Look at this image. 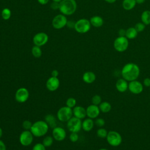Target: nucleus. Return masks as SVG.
I'll use <instances>...</instances> for the list:
<instances>
[{
	"mask_svg": "<svg viewBox=\"0 0 150 150\" xmlns=\"http://www.w3.org/2000/svg\"><path fill=\"white\" fill-rule=\"evenodd\" d=\"M145 0H135L136 1V3L138 4H143L144 2H145Z\"/></svg>",
	"mask_w": 150,
	"mask_h": 150,
	"instance_id": "nucleus-44",
	"label": "nucleus"
},
{
	"mask_svg": "<svg viewBox=\"0 0 150 150\" xmlns=\"http://www.w3.org/2000/svg\"><path fill=\"white\" fill-rule=\"evenodd\" d=\"M138 35V32L136 30L134 27H129L126 30L125 37L128 39H134Z\"/></svg>",
	"mask_w": 150,
	"mask_h": 150,
	"instance_id": "nucleus-23",
	"label": "nucleus"
},
{
	"mask_svg": "<svg viewBox=\"0 0 150 150\" xmlns=\"http://www.w3.org/2000/svg\"><path fill=\"white\" fill-rule=\"evenodd\" d=\"M29 96V93L28 89L25 87H21L16 91L15 98L17 102L23 103L28 100Z\"/></svg>",
	"mask_w": 150,
	"mask_h": 150,
	"instance_id": "nucleus-11",
	"label": "nucleus"
},
{
	"mask_svg": "<svg viewBox=\"0 0 150 150\" xmlns=\"http://www.w3.org/2000/svg\"><path fill=\"white\" fill-rule=\"evenodd\" d=\"M108 134L107 131L103 128H100L97 131V135L100 138H106Z\"/></svg>",
	"mask_w": 150,
	"mask_h": 150,
	"instance_id": "nucleus-30",
	"label": "nucleus"
},
{
	"mask_svg": "<svg viewBox=\"0 0 150 150\" xmlns=\"http://www.w3.org/2000/svg\"><path fill=\"white\" fill-rule=\"evenodd\" d=\"M0 150H6V148L5 143L1 139H0Z\"/></svg>",
	"mask_w": 150,
	"mask_h": 150,
	"instance_id": "nucleus-41",
	"label": "nucleus"
},
{
	"mask_svg": "<svg viewBox=\"0 0 150 150\" xmlns=\"http://www.w3.org/2000/svg\"><path fill=\"white\" fill-rule=\"evenodd\" d=\"M45 121L47 124L52 128H54L56 127V121L54 117L52 114H47L45 117Z\"/></svg>",
	"mask_w": 150,
	"mask_h": 150,
	"instance_id": "nucleus-26",
	"label": "nucleus"
},
{
	"mask_svg": "<svg viewBox=\"0 0 150 150\" xmlns=\"http://www.w3.org/2000/svg\"><path fill=\"white\" fill-rule=\"evenodd\" d=\"M2 134H3V131H2V128L0 127V138L2 137Z\"/></svg>",
	"mask_w": 150,
	"mask_h": 150,
	"instance_id": "nucleus-46",
	"label": "nucleus"
},
{
	"mask_svg": "<svg viewBox=\"0 0 150 150\" xmlns=\"http://www.w3.org/2000/svg\"><path fill=\"white\" fill-rule=\"evenodd\" d=\"M128 90L132 94H139L142 92L144 86L140 81L135 80L129 82Z\"/></svg>",
	"mask_w": 150,
	"mask_h": 150,
	"instance_id": "nucleus-13",
	"label": "nucleus"
},
{
	"mask_svg": "<svg viewBox=\"0 0 150 150\" xmlns=\"http://www.w3.org/2000/svg\"><path fill=\"white\" fill-rule=\"evenodd\" d=\"M73 114L76 118L80 120L83 119L87 116L86 109L80 105H76L73 109Z\"/></svg>",
	"mask_w": 150,
	"mask_h": 150,
	"instance_id": "nucleus-17",
	"label": "nucleus"
},
{
	"mask_svg": "<svg viewBox=\"0 0 150 150\" xmlns=\"http://www.w3.org/2000/svg\"><path fill=\"white\" fill-rule=\"evenodd\" d=\"M91 25L89 20L82 18L75 22L74 28L76 31L79 33H86L90 30Z\"/></svg>",
	"mask_w": 150,
	"mask_h": 150,
	"instance_id": "nucleus-4",
	"label": "nucleus"
},
{
	"mask_svg": "<svg viewBox=\"0 0 150 150\" xmlns=\"http://www.w3.org/2000/svg\"><path fill=\"white\" fill-rule=\"evenodd\" d=\"M67 23V19L63 14H59L54 16L52 21V26L56 29L63 28Z\"/></svg>",
	"mask_w": 150,
	"mask_h": 150,
	"instance_id": "nucleus-9",
	"label": "nucleus"
},
{
	"mask_svg": "<svg viewBox=\"0 0 150 150\" xmlns=\"http://www.w3.org/2000/svg\"><path fill=\"white\" fill-rule=\"evenodd\" d=\"M11 11L8 8H4L1 12V16L2 19L5 21L9 19L11 16Z\"/></svg>",
	"mask_w": 150,
	"mask_h": 150,
	"instance_id": "nucleus-28",
	"label": "nucleus"
},
{
	"mask_svg": "<svg viewBox=\"0 0 150 150\" xmlns=\"http://www.w3.org/2000/svg\"><path fill=\"white\" fill-rule=\"evenodd\" d=\"M105 120L102 118H96L95 122H94V124L98 127H103L104 125H105Z\"/></svg>",
	"mask_w": 150,
	"mask_h": 150,
	"instance_id": "nucleus-34",
	"label": "nucleus"
},
{
	"mask_svg": "<svg viewBox=\"0 0 150 150\" xmlns=\"http://www.w3.org/2000/svg\"><path fill=\"white\" fill-rule=\"evenodd\" d=\"M140 74L139 66L134 63L125 64L121 70V76L127 81L137 80Z\"/></svg>",
	"mask_w": 150,
	"mask_h": 150,
	"instance_id": "nucleus-1",
	"label": "nucleus"
},
{
	"mask_svg": "<svg viewBox=\"0 0 150 150\" xmlns=\"http://www.w3.org/2000/svg\"><path fill=\"white\" fill-rule=\"evenodd\" d=\"M52 136L55 140L61 141L65 139L66 137V132L62 127H56L53 128Z\"/></svg>",
	"mask_w": 150,
	"mask_h": 150,
	"instance_id": "nucleus-14",
	"label": "nucleus"
},
{
	"mask_svg": "<svg viewBox=\"0 0 150 150\" xmlns=\"http://www.w3.org/2000/svg\"><path fill=\"white\" fill-rule=\"evenodd\" d=\"M115 88L120 93H124L128 89V81L124 79H119L115 83Z\"/></svg>",
	"mask_w": 150,
	"mask_h": 150,
	"instance_id": "nucleus-18",
	"label": "nucleus"
},
{
	"mask_svg": "<svg viewBox=\"0 0 150 150\" xmlns=\"http://www.w3.org/2000/svg\"><path fill=\"white\" fill-rule=\"evenodd\" d=\"M19 142L23 146L30 145L33 140V135L30 130L23 131L19 135Z\"/></svg>",
	"mask_w": 150,
	"mask_h": 150,
	"instance_id": "nucleus-10",
	"label": "nucleus"
},
{
	"mask_svg": "<svg viewBox=\"0 0 150 150\" xmlns=\"http://www.w3.org/2000/svg\"><path fill=\"white\" fill-rule=\"evenodd\" d=\"M69 139L72 142H75L79 139L77 132H71L69 136Z\"/></svg>",
	"mask_w": 150,
	"mask_h": 150,
	"instance_id": "nucleus-36",
	"label": "nucleus"
},
{
	"mask_svg": "<svg viewBox=\"0 0 150 150\" xmlns=\"http://www.w3.org/2000/svg\"><path fill=\"white\" fill-rule=\"evenodd\" d=\"M46 87L50 91L56 90L60 86V81L57 77H51L49 78L46 81Z\"/></svg>",
	"mask_w": 150,
	"mask_h": 150,
	"instance_id": "nucleus-16",
	"label": "nucleus"
},
{
	"mask_svg": "<svg viewBox=\"0 0 150 150\" xmlns=\"http://www.w3.org/2000/svg\"><path fill=\"white\" fill-rule=\"evenodd\" d=\"M102 99L100 96L98 95V94H96L94 96H93L92 98H91V102L92 104L94 105H99L101 103Z\"/></svg>",
	"mask_w": 150,
	"mask_h": 150,
	"instance_id": "nucleus-32",
	"label": "nucleus"
},
{
	"mask_svg": "<svg viewBox=\"0 0 150 150\" xmlns=\"http://www.w3.org/2000/svg\"><path fill=\"white\" fill-rule=\"evenodd\" d=\"M49 40L48 35L45 32H39L33 38V42L35 45L42 46L45 45Z\"/></svg>",
	"mask_w": 150,
	"mask_h": 150,
	"instance_id": "nucleus-12",
	"label": "nucleus"
},
{
	"mask_svg": "<svg viewBox=\"0 0 150 150\" xmlns=\"http://www.w3.org/2000/svg\"><path fill=\"white\" fill-rule=\"evenodd\" d=\"M90 23L95 28H100L103 26L104 23L103 19L100 16H93L90 19Z\"/></svg>",
	"mask_w": 150,
	"mask_h": 150,
	"instance_id": "nucleus-21",
	"label": "nucleus"
},
{
	"mask_svg": "<svg viewBox=\"0 0 150 150\" xmlns=\"http://www.w3.org/2000/svg\"><path fill=\"white\" fill-rule=\"evenodd\" d=\"M135 0H123L122 6L126 11H130L136 5Z\"/></svg>",
	"mask_w": 150,
	"mask_h": 150,
	"instance_id": "nucleus-22",
	"label": "nucleus"
},
{
	"mask_svg": "<svg viewBox=\"0 0 150 150\" xmlns=\"http://www.w3.org/2000/svg\"><path fill=\"white\" fill-rule=\"evenodd\" d=\"M82 79L84 82H85L86 83L91 84V83H93L96 80V76L95 73H93V71H88L85 72L83 74Z\"/></svg>",
	"mask_w": 150,
	"mask_h": 150,
	"instance_id": "nucleus-19",
	"label": "nucleus"
},
{
	"mask_svg": "<svg viewBox=\"0 0 150 150\" xmlns=\"http://www.w3.org/2000/svg\"><path fill=\"white\" fill-rule=\"evenodd\" d=\"M59 9L64 15H71L77 9V2L75 0H62Z\"/></svg>",
	"mask_w": 150,
	"mask_h": 150,
	"instance_id": "nucleus-3",
	"label": "nucleus"
},
{
	"mask_svg": "<svg viewBox=\"0 0 150 150\" xmlns=\"http://www.w3.org/2000/svg\"><path fill=\"white\" fill-rule=\"evenodd\" d=\"M72 108L67 106L61 107L57 112V117L60 121L67 122L73 117Z\"/></svg>",
	"mask_w": 150,
	"mask_h": 150,
	"instance_id": "nucleus-6",
	"label": "nucleus"
},
{
	"mask_svg": "<svg viewBox=\"0 0 150 150\" xmlns=\"http://www.w3.org/2000/svg\"><path fill=\"white\" fill-rule=\"evenodd\" d=\"M114 47L118 52L125 51L128 47V39L125 36H118L114 41Z\"/></svg>",
	"mask_w": 150,
	"mask_h": 150,
	"instance_id": "nucleus-7",
	"label": "nucleus"
},
{
	"mask_svg": "<svg viewBox=\"0 0 150 150\" xmlns=\"http://www.w3.org/2000/svg\"><path fill=\"white\" fill-rule=\"evenodd\" d=\"M49 0H38V2L41 5H46L49 2Z\"/></svg>",
	"mask_w": 150,
	"mask_h": 150,
	"instance_id": "nucleus-43",
	"label": "nucleus"
},
{
	"mask_svg": "<svg viewBox=\"0 0 150 150\" xmlns=\"http://www.w3.org/2000/svg\"><path fill=\"white\" fill-rule=\"evenodd\" d=\"M134 28L138 32H141L145 29V25L142 22H138L135 24Z\"/></svg>",
	"mask_w": 150,
	"mask_h": 150,
	"instance_id": "nucleus-33",
	"label": "nucleus"
},
{
	"mask_svg": "<svg viewBox=\"0 0 150 150\" xmlns=\"http://www.w3.org/2000/svg\"><path fill=\"white\" fill-rule=\"evenodd\" d=\"M105 2H108V3H110V4H112V3H114L117 0H104Z\"/></svg>",
	"mask_w": 150,
	"mask_h": 150,
	"instance_id": "nucleus-45",
	"label": "nucleus"
},
{
	"mask_svg": "<svg viewBox=\"0 0 150 150\" xmlns=\"http://www.w3.org/2000/svg\"><path fill=\"white\" fill-rule=\"evenodd\" d=\"M100 112L99 107L96 105L91 104L88 105L86 108L87 116L91 119H94L98 117Z\"/></svg>",
	"mask_w": 150,
	"mask_h": 150,
	"instance_id": "nucleus-15",
	"label": "nucleus"
},
{
	"mask_svg": "<svg viewBox=\"0 0 150 150\" xmlns=\"http://www.w3.org/2000/svg\"><path fill=\"white\" fill-rule=\"evenodd\" d=\"M94 122L93 119L88 118L82 122V129L87 132L90 131L94 127Z\"/></svg>",
	"mask_w": 150,
	"mask_h": 150,
	"instance_id": "nucleus-20",
	"label": "nucleus"
},
{
	"mask_svg": "<svg viewBox=\"0 0 150 150\" xmlns=\"http://www.w3.org/2000/svg\"><path fill=\"white\" fill-rule=\"evenodd\" d=\"M149 91H150V87H149Z\"/></svg>",
	"mask_w": 150,
	"mask_h": 150,
	"instance_id": "nucleus-49",
	"label": "nucleus"
},
{
	"mask_svg": "<svg viewBox=\"0 0 150 150\" xmlns=\"http://www.w3.org/2000/svg\"><path fill=\"white\" fill-rule=\"evenodd\" d=\"M67 127L71 132H78L82 128L81 120L75 117H72L67 122Z\"/></svg>",
	"mask_w": 150,
	"mask_h": 150,
	"instance_id": "nucleus-8",
	"label": "nucleus"
},
{
	"mask_svg": "<svg viewBox=\"0 0 150 150\" xmlns=\"http://www.w3.org/2000/svg\"><path fill=\"white\" fill-rule=\"evenodd\" d=\"M53 143V137L51 136H47L43 139L42 144L45 147L50 146Z\"/></svg>",
	"mask_w": 150,
	"mask_h": 150,
	"instance_id": "nucleus-29",
	"label": "nucleus"
},
{
	"mask_svg": "<svg viewBox=\"0 0 150 150\" xmlns=\"http://www.w3.org/2000/svg\"><path fill=\"white\" fill-rule=\"evenodd\" d=\"M32 125V123L29 120H25L22 123V127L25 130H30Z\"/></svg>",
	"mask_w": 150,
	"mask_h": 150,
	"instance_id": "nucleus-35",
	"label": "nucleus"
},
{
	"mask_svg": "<svg viewBox=\"0 0 150 150\" xmlns=\"http://www.w3.org/2000/svg\"><path fill=\"white\" fill-rule=\"evenodd\" d=\"M106 139L109 145L112 146H118L122 143V137L121 134L115 131L108 132Z\"/></svg>",
	"mask_w": 150,
	"mask_h": 150,
	"instance_id": "nucleus-5",
	"label": "nucleus"
},
{
	"mask_svg": "<svg viewBox=\"0 0 150 150\" xmlns=\"http://www.w3.org/2000/svg\"><path fill=\"white\" fill-rule=\"evenodd\" d=\"M59 5H60L59 2H53L50 5V7L53 10H57L59 9Z\"/></svg>",
	"mask_w": 150,
	"mask_h": 150,
	"instance_id": "nucleus-38",
	"label": "nucleus"
},
{
	"mask_svg": "<svg viewBox=\"0 0 150 150\" xmlns=\"http://www.w3.org/2000/svg\"><path fill=\"white\" fill-rule=\"evenodd\" d=\"M141 21L145 25L150 24V11H144L141 15Z\"/></svg>",
	"mask_w": 150,
	"mask_h": 150,
	"instance_id": "nucleus-25",
	"label": "nucleus"
},
{
	"mask_svg": "<svg viewBox=\"0 0 150 150\" xmlns=\"http://www.w3.org/2000/svg\"><path fill=\"white\" fill-rule=\"evenodd\" d=\"M59 76V71L57 70H53L52 71V76L54 77H57Z\"/></svg>",
	"mask_w": 150,
	"mask_h": 150,
	"instance_id": "nucleus-42",
	"label": "nucleus"
},
{
	"mask_svg": "<svg viewBox=\"0 0 150 150\" xmlns=\"http://www.w3.org/2000/svg\"><path fill=\"white\" fill-rule=\"evenodd\" d=\"M125 33H126V30L124 29H120L118 31L119 36H125Z\"/></svg>",
	"mask_w": 150,
	"mask_h": 150,
	"instance_id": "nucleus-40",
	"label": "nucleus"
},
{
	"mask_svg": "<svg viewBox=\"0 0 150 150\" xmlns=\"http://www.w3.org/2000/svg\"><path fill=\"white\" fill-rule=\"evenodd\" d=\"M49 125L45 121H37L31 127L30 131L36 137H40L44 136L48 131Z\"/></svg>",
	"mask_w": 150,
	"mask_h": 150,
	"instance_id": "nucleus-2",
	"label": "nucleus"
},
{
	"mask_svg": "<svg viewBox=\"0 0 150 150\" xmlns=\"http://www.w3.org/2000/svg\"><path fill=\"white\" fill-rule=\"evenodd\" d=\"M66 105L71 108H74L76 105V100L74 98L70 97L66 100Z\"/></svg>",
	"mask_w": 150,
	"mask_h": 150,
	"instance_id": "nucleus-31",
	"label": "nucleus"
},
{
	"mask_svg": "<svg viewBox=\"0 0 150 150\" xmlns=\"http://www.w3.org/2000/svg\"><path fill=\"white\" fill-rule=\"evenodd\" d=\"M98 150H108V149H106V148H101V149H100Z\"/></svg>",
	"mask_w": 150,
	"mask_h": 150,
	"instance_id": "nucleus-48",
	"label": "nucleus"
},
{
	"mask_svg": "<svg viewBox=\"0 0 150 150\" xmlns=\"http://www.w3.org/2000/svg\"><path fill=\"white\" fill-rule=\"evenodd\" d=\"M62 1V0H53V2H59V3H60Z\"/></svg>",
	"mask_w": 150,
	"mask_h": 150,
	"instance_id": "nucleus-47",
	"label": "nucleus"
},
{
	"mask_svg": "<svg viewBox=\"0 0 150 150\" xmlns=\"http://www.w3.org/2000/svg\"><path fill=\"white\" fill-rule=\"evenodd\" d=\"M143 85L145 87H150V78H145L143 81Z\"/></svg>",
	"mask_w": 150,
	"mask_h": 150,
	"instance_id": "nucleus-39",
	"label": "nucleus"
},
{
	"mask_svg": "<svg viewBox=\"0 0 150 150\" xmlns=\"http://www.w3.org/2000/svg\"><path fill=\"white\" fill-rule=\"evenodd\" d=\"M32 54L36 58L40 57L42 54V52L40 46L36 45L33 46L32 48Z\"/></svg>",
	"mask_w": 150,
	"mask_h": 150,
	"instance_id": "nucleus-27",
	"label": "nucleus"
},
{
	"mask_svg": "<svg viewBox=\"0 0 150 150\" xmlns=\"http://www.w3.org/2000/svg\"><path fill=\"white\" fill-rule=\"evenodd\" d=\"M98 107H99L100 111H101L102 112H104V113H107V112H110L112 108L111 104L107 101L101 102L100 104V105H98Z\"/></svg>",
	"mask_w": 150,
	"mask_h": 150,
	"instance_id": "nucleus-24",
	"label": "nucleus"
},
{
	"mask_svg": "<svg viewBox=\"0 0 150 150\" xmlns=\"http://www.w3.org/2000/svg\"><path fill=\"white\" fill-rule=\"evenodd\" d=\"M32 150H46V147L42 143H37L33 146Z\"/></svg>",
	"mask_w": 150,
	"mask_h": 150,
	"instance_id": "nucleus-37",
	"label": "nucleus"
}]
</instances>
